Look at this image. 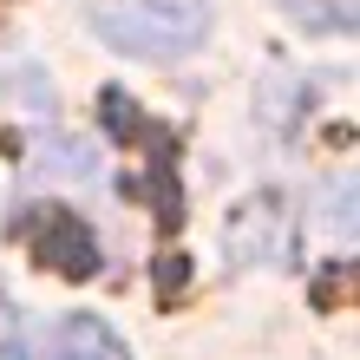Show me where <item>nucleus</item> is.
<instances>
[{
    "instance_id": "nucleus-1",
    "label": "nucleus",
    "mask_w": 360,
    "mask_h": 360,
    "mask_svg": "<svg viewBox=\"0 0 360 360\" xmlns=\"http://www.w3.org/2000/svg\"><path fill=\"white\" fill-rule=\"evenodd\" d=\"M229 256H236V262H275V269H282L295 256V217L275 197L243 203L236 223H229Z\"/></svg>"
},
{
    "instance_id": "nucleus-2",
    "label": "nucleus",
    "mask_w": 360,
    "mask_h": 360,
    "mask_svg": "<svg viewBox=\"0 0 360 360\" xmlns=\"http://www.w3.org/2000/svg\"><path fill=\"white\" fill-rule=\"evenodd\" d=\"M92 27L112 39L118 53H138V59H177V53H190V39H197V27L164 20V13H144V7H138V20L105 7V13H92Z\"/></svg>"
},
{
    "instance_id": "nucleus-3",
    "label": "nucleus",
    "mask_w": 360,
    "mask_h": 360,
    "mask_svg": "<svg viewBox=\"0 0 360 360\" xmlns=\"http://www.w3.org/2000/svg\"><path fill=\"white\" fill-rule=\"evenodd\" d=\"M27 360H131V347H124L118 328L98 321V314H59L27 347Z\"/></svg>"
},
{
    "instance_id": "nucleus-4",
    "label": "nucleus",
    "mask_w": 360,
    "mask_h": 360,
    "mask_svg": "<svg viewBox=\"0 0 360 360\" xmlns=\"http://www.w3.org/2000/svg\"><path fill=\"white\" fill-rule=\"evenodd\" d=\"M39 256H46L53 269H66V275H92V269H98V243H92L79 223L53 217V223H46V236H39Z\"/></svg>"
},
{
    "instance_id": "nucleus-5",
    "label": "nucleus",
    "mask_w": 360,
    "mask_h": 360,
    "mask_svg": "<svg viewBox=\"0 0 360 360\" xmlns=\"http://www.w3.org/2000/svg\"><path fill=\"white\" fill-rule=\"evenodd\" d=\"M288 13L302 20V27H314V33H347L354 27V0H288Z\"/></svg>"
},
{
    "instance_id": "nucleus-6",
    "label": "nucleus",
    "mask_w": 360,
    "mask_h": 360,
    "mask_svg": "<svg viewBox=\"0 0 360 360\" xmlns=\"http://www.w3.org/2000/svg\"><path fill=\"white\" fill-rule=\"evenodd\" d=\"M0 360H27V328H20L7 288H0Z\"/></svg>"
},
{
    "instance_id": "nucleus-7",
    "label": "nucleus",
    "mask_w": 360,
    "mask_h": 360,
    "mask_svg": "<svg viewBox=\"0 0 360 360\" xmlns=\"http://www.w3.org/2000/svg\"><path fill=\"white\" fill-rule=\"evenodd\" d=\"M144 13H164V20H184V27H203V0H131Z\"/></svg>"
}]
</instances>
